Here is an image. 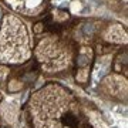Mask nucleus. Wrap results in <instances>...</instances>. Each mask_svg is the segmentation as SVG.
I'll return each mask as SVG.
<instances>
[{
    "instance_id": "1",
    "label": "nucleus",
    "mask_w": 128,
    "mask_h": 128,
    "mask_svg": "<svg viewBox=\"0 0 128 128\" xmlns=\"http://www.w3.org/2000/svg\"><path fill=\"white\" fill-rule=\"evenodd\" d=\"M32 110L38 128H92L71 92L56 84L33 97Z\"/></svg>"
},
{
    "instance_id": "2",
    "label": "nucleus",
    "mask_w": 128,
    "mask_h": 128,
    "mask_svg": "<svg viewBox=\"0 0 128 128\" xmlns=\"http://www.w3.org/2000/svg\"><path fill=\"white\" fill-rule=\"evenodd\" d=\"M32 54L28 33L24 23L14 14H6L0 27V58L18 63Z\"/></svg>"
},
{
    "instance_id": "3",
    "label": "nucleus",
    "mask_w": 128,
    "mask_h": 128,
    "mask_svg": "<svg viewBox=\"0 0 128 128\" xmlns=\"http://www.w3.org/2000/svg\"><path fill=\"white\" fill-rule=\"evenodd\" d=\"M73 46L68 38H61V34H50L37 44L36 56L38 63L50 67V70H56L67 66L71 58Z\"/></svg>"
},
{
    "instance_id": "4",
    "label": "nucleus",
    "mask_w": 128,
    "mask_h": 128,
    "mask_svg": "<svg viewBox=\"0 0 128 128\" xmlns=\"http://www.w3.org/2000/svg\"><path fill=\"white\" fill-rule=\"evenodd\" d=\"M6 3L16 12L28 17L43 16L48 6V0H4Z\"/></svg>"
},
{
    "instance_id": "5",
    "label": "nucleus",
    "mask_w": 128,
    "mask_h": 128,
    "mask_svg": "<svg viewBox=\"0 0 128 128\" xmlns=\"http://www.w3.org/2000/svg\"><path fill=\"white\" fill-rule=\"evenodd\" d=\"M92 58H94V51L91 47H81L78 48L77 56H76V67H77V74L76 78L80 84H86L90 76V67H91Z\"/></svg>"
},
{
    "instance_id": "6",
    "label": "nucleus",
    "mask_w": 128,
    "mask_h": 128,
    "mask_svg": "<svg viewBox=\"0 0 128 128\" xmlns=\"http://www.w3.org/2000/svg\"><path fill=\"white\" fill-rule=\"evenodd\" d=\"M102 26L98 20H84L74 27V37L76 40L80 41H88L94 38L96 36H100Z\"/></svg>"
},
{
    "instance_id": "7",
    "label": "nucleus",
    "mask_w": 128,
    "mask_h": 128,
    "mask_svg": "<svg viewBox=\"0 0 128 128\" xmlns=\"http://www.w3.org/2000/svg\"><path fill=\"white\" fill-rule=\"evenodd\" d=\"M100 34L107 43H112V44H122V43L125 44L127 43V30L118 23H112L102 27Z\"/></svg>"
},
{
    "instance_id": "8",
    "label": "nucleus",
    "mask_w": 128,
    "mask_h": 128,
    "mask_svg": "<svg viewBox=\"0 0 128 128\" xmlns=\"http://www.w3.org/2000/svg\"><path fill=\"white\" fill-rule=\"evenodd\" d=\"M46 30H47V26H46V23H44V20H41V22L36 23L34 24V27H33V32L36 33V34H43Z\"/></svg>"
}]
</instances>
